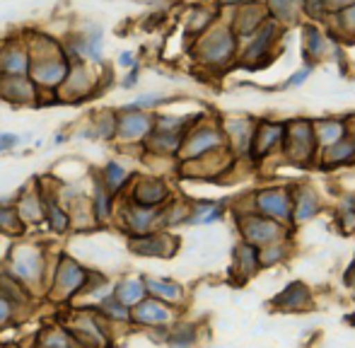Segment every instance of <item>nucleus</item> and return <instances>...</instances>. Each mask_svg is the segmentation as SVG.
Returning <instances> with one entry per match:
<instances>
[{
	"mask_svg": "<svg viewBox=\"0 0 355 348\" xmlns=\"http://www.w3.org/2000/svg\"><path fill=\"white\" fill-rule=\"evenodd\" d=\"M22 37L32 53V68H29L32 82L42 92H58L71 71V58L63 51L61 39L49 37L44 32H29Z\"/></svg>",
	"mask_w": 355,
	"mask_h": 348,
	"instance_id": "obj_1",
	"label": "nucleus"
},
{
	"mask_svg": "<svg viewBox=\"0 0 355 348\" xmlns=\"http://www.w3.org/2000/svg\"><path fill=\"white\" fill-rule=\"evenodd\" d=\"M53 261H56V252H49L39 242L19 240L5 254L3 268L10 276L17 278L19 283H24L34 295L44 297L53 271Z\"/></svg>",
	"mask_w": 355,
	"mask_h": 348,
	"instance_id": "obj_2",
	"label": "nucleus"
},
{
	"mask_svg": "<svg viewBox=\"0 0 355 348\" xmlns=\"http://www.w3.org/2000/svg\"><path fill=\"white\" fill-rule=\"evenodd\" d=\"M239 53V39L230 29L227 22H215L211 29L201 37L191 39V56L198 66L206 71H227L232 63H237Z\"/></svg>",
	"mask_w": 355,
	"mask_h": 348,
	"instance_id": "obj_3",
	"label": "nucleus"
},
{
	"mask_svg": "<svg viewBox=\"0 0 355 348\" xmlns=\"http://www.w3.org/2000/svg\"><path fill=\"white\" fill-rule=\"evenodd\" d=\"M87 276L89 266H85L68 252H56V261H53V271L44 297L53 305H71L78 297H83Z\"/></svg>",
	"mask_w": 355,
	"mask_h": 348,
	"instance_id": "obj_4",
	"label": "nucleus"
},
{
	"mask_svg": "<svg viewBox=\"0 0 355 348\" xmlns=\"http://www.w3.org/2000/svg\"><path fill=\"white\" fill-rule=\"evenodd\" d=\"M63 327L73 334L83 348H114L116 339H114V327L107 320L97 315L92 305H80L66 310V315L58 317Z\"/></svg>",
	"mask_w": 355,
	"mask_h": 348,
	"instance_id": "obj_5",
	"label": "nucleus"
},
{
	"mask_svg": "<svg viewBox=\"0 0 355 348\" xmlns=\"http://www.w3.org/2000/svg\"><path fill=\"white\" fill-rule=\"evenodd\" d=\"M104 82H112V68L107 63L94 66L87 61L71 63L68 78L58 87V102L61 104H80L104 92Z\"/></svg>",
	"mask_w": 355,
	"mask_h": 348,
	"instance_id": "obj_6",
	"label": "nucleus"
},
{
	"mask_svg": "<svg viewBox=\"0 0 355 348\" xmlns=\"http://www.w3.org/2000/svg\"><path fill=\"white\" fill-rule=\"evenodd\" d=\"M281 153L285 160L300 167H312L317 165L319 146L314 138L312 119H293L285 121V136L281 143Z\"/></svg>",
	"mask_w": 355,
	"mask_h": 348,
	"instance_id": "obj_7",
	"label": "nucleus"
},
{
	"mask_svg": "<svg viewBox=\"0 0 355 348\" xmlns=\"http://www.w3.org/2000/svg\"><path fill=\"white\" fill-rule=\"evenodd\" d=\"M225 146H227V141H225L220 121L201 114V119L184 133L182 148H179V153H177V162L198 160V157L208 155V153H213V150H220V148H225Z\"/></svg>",
	"mask_w": 355,
	"mask_h": 348,
	"instance_id": "obj_8",
	"label": "nucleus"
},
{
	"mask_svg": "<svg viewBox=\"0 0 355 348\" xmlns=\"http://www.w3.org/2000/svg\"><path fill=\"white\" fill-rule=\"evenodd\" d=\"M237 227H239L242 240L254 247H263V245H271V242L288 240L290 237L288 225L273 220V218L261 216V213H257V211L237 213Z\"/></svg>",
	"mask_w": 355,
	"mask_h": 348,
	"instance_id": "obj_9",
	"label": "nucleus"
},
{
	"mask_svg": "<svg viewBox=\"0 0 355 348\" xmlns=\"http://www.w3.org/2000/svg\"><path fill=\"white\" fill-rule=\"evenodd\" d=\"M283 27L273 19H266L252 37H247L244 42H239V53H237V63L247 68H257L271 56L273 46H276L278 37H281Z\"/></svg>",
	"mask_w": 355,
	"mask_h": 348,
	"instance_id": "obj_10",
	"label": "nucleus"
},
{
	"mask_svg": "<svg viewBox=\"0 0 355 348\" xmlns=\"http://www.w3.org/2000/svg\"><path fill=\"white\" fill-rule=\"evenodd\" d=\"M119 227H121L123 235H143V232L157 230L162 225V208H150L141 206V203H133L128 198H119L116 206V218H114Z\"/></svg>",
	"mask_w": 355,
	"mask_h": 348,
	"instance_id": "obj_11",
	"label": "nucleus"
},
{
	"mask_svg": "<svg viewBox=\"0 0 355 348\" xmlns=\"http://www.w3.org/2000/svg\"><path fill=\"white\" fill-rule=\"evenodd\" d=\"M126 247L131 254L148 256V259H172L179 252V237L167 227L143 232V235H128Z\"/></svg>",
	"mask_w": 355,
	"mask_h": 348,
	"instance_id": "obj_12",
	"label": "nucleus"
},
{
	"mask_svg": "<svg viewBox=\"0 0 355 348\" xmlns=\"http://www.w3.org/2000/svg\"><path fill=\"white\" fill-rule=\"evenodd\" d=\"M155 128L153 112H138V109L116 107V138L119 148H141V143Z\"/></svg>",
	"mask_w": 355,
	"mask_h": 348,
	"instance_id": "obj_13",
	"label": "nucleus"
},
{
	"mask_svg": "<svg viewBox=\"0 0 355 348\" xmlns=\"http://www.w3.org/2000/svg\"><path fill=\"white\" fill-rule=\"evenodd\" d=\"M121 198H128L133 203L150 208H162L164 203H169L174 198L172 186L167 184V179L159 174H133L131 184H128L126 193Z\"/></svg>",
	"mask_w": 355,
	"mask_h": 348,
	"instance_id": "obj_14",
	"label": "nucleus"
},
{
	"mask_svg": "<svg viewBox=\"0 0 355 348\" xmlns=\"http://www.w3.org/2000/svg\"><path fill=\"white\" fill-rule=\"evenodd\" d=\"M252 206L261 216L293 227V186L259 189L257 193H252Z\"/></svg>",
	"mask_w": 355,
	"mask_h": 348,
	"instance_id": "obj_15",
	"label": "nucleus"
},
{
	"mask_svg": "<svg viewBox=\"0 0 355 348\" xmlns=\"http://www.w3.org/2000/svg\"><path fill=\"white\" fill-rule=\"evenodd\" d=\"M179 320V307H172L157 297H143L138 305L131 307V327L150 329V327H169Z\"/></svg>",
	"mask_w": 355,
	"mask_h": 348,
	"instance_id": "obj_16",
	"label": "nucleus"
},
{
	"mask_svg": "<svg viewBox=\"0 0 355 348\" xmlns=\"http://www.w3.org/2000/svg\"><path fill=\"white\" fill-rule=\"evenodd\" d=\"M32 53L24 37L0 39V73L3 76H29Z\"/></svg>",
	"mask_w": 355,
	"mask_h": 348,
	"instance_id": "obj_17",
	"label": "nucleus"
},
{
	"mask_svg": "<svg viewBox=\"0 0 355 348\" xmlns=\"http://www.w3.org/2000/svg\"><path fill=\"white\" fill-rule=\"evenodd\" d=\"M285 136V121H273V119H263L257 121L252 138V148H249V155L252 160H261L268 157L273 150H281V143Z\"/></svg>",
	"mask_w": 355,
	"mask_h": 348,
	"instance_id": "obj_18",
	"label": "nucleus"
},
{
	"mask_svg": "<svg viewBox=\"0 0 355 348\" xmlns=\"http://www.w3.org/2000/svg\"><path fill=\"white\" fill-rule=\"evenodd\" d=\"M220 128H223L225 141H227V148L232 150V155L247 157L249 148H252L257 121L249 116H230V119H223V121H220Z\"/></svg>",
	"mask_w": 355,
	"mask_h": 348,
	"instance_id": "obj_19",
	"label": "nucleus"
},
{
	"mask_svg": "<svg viewBox=\"0 0 355 348\" xmlns=\"http://www.w3.org/2000/svg\"><path fill=\"white\" fill-rule=\"evenodd\" d=\"M0 99L12 107H39V87L29 76H3Z\"/></svg>",
	"mask_w": 355,
	"mask_h": 348,
	"instance_id": "obj_20",
	"label": "nucleus"
},
{
	"mask_svg": "<svg viewBox=\"0 0 355 348\" xmlns=\"http://www.w3.org/2000/svg\"><path fill=\"white\" fill-rule=\"evenodd\" d=\"M266 19H268L266 5H263V0H259V3H247V5L232 8V19H230L227 24H230V29L237 34L239 42H244V39L252 37Z\"/></svg>",
	"mask_w": 355,
	"mask_h": 348,
	"instance_id": "obj_21",
	"label": "nucleus"
},
{
	"mask_svg": "<svg viewBox=\"0 0 355 348\" xmlns=\"http://www.w3.org/2000/svg\"><path fill=\"white\" fill-rule=\"evenodd\" d=\"M89 206H92V216L94 220H97L99 227L109 225V223H114V218H116V206H119V198L114 196L112 191H109L107 186H104L102 182H99V177L94 174H89Z\"/></svg>",
	"mask_w": 355,
	"mask_h": 348,
	"instance_id": "obj_22",
	"label": "nucleus"
},
{
	"mask_svg": "<svg viewBox=\"0 0 355 348\" xmlns=\"http://www.w3.org/2000/svg\"><path fill=\"white\" fill-rule=\"evenodd\" d=\"M15 211H17V216L22 218L27 230L34 225H42L44 201H42V189H39L37 179H32V182L17 193V198H15Z\"/></svg>",
	"mask_w": 355,
	"mask_h": 348,
	"instance_id": "obj_23",
	"label": "nucleus"
},
{
	"mask_svg": "<svg viewBox=\"0 0 355 348\" xmlns=\"http://www.w3.org/2000/svg\"><path fill=\"white\" fill-rule=\"evenodd\" d=\"M336 46L334 44V37L322 32L317 22H309L302 27V56H304V63H312L317 66L319 61L329 56V51Z\"/></svg>",
	"mask_w": 355,
	"mask_h": 348,
	"instance_id": "obj_24",
	"label": "nucleus"
},
{
	"mask_svg": "<svg viewBox=\"0 0 355 348\" xmlns=\"http://www.w3.org/2000/svg\"><path fill=\"white\" fill-rule=\"evenodd\" d=\"M322 213V196L307 184L293 186V225H304Z\"/></svg>",
	"mask_w": 355,
	"mask_h": 348,
	"instance_id": "obj_25",
	"label": "nucleus"
},
{
	"mask_svg": "<svg viewBox=\"0 0 355 348\" xmlns=\"http://www.w3.org/2000/svg\"><path fill=\"white\" fill-rule=\"evenodd\" d=\"M271 305L281 312H307L312 310L314 300L309 288L302 281H293L290 286H285V290H281L273 297Z\"/></svg>",
	"mask_w": 355,
	"mask_h": 348,
	"instance_id": "obj_26",
	"label": "nucleus"
},
{
	"mask_svg": "<svg viewBox=\"0 0 355 348\" xmlns=\"http://www.w3.org/2000/svg\"><path fill=\"white\" fill-rule=\"evenodd\" d=\"M94 174H97L99 182H102L104 186H107L109 191L114 193V196L121 198L123 193H126L128 184H131V179H133V174H136V172L128 170V167L123 165L121 160L112 157V160L102 162V167H97V170H94Z\"/></svg>",
	"mask_w": 355,
	"mask_h": 348,
	"instance_id": "obj_27",
	"label": "nucleus"
},
{
	"mask_svg": "<svg viewBox=\"0 0 355 348\" xmlns=\"http://www.w3.org/2000/svg\"><path fill=\"white\" fill-rule=\"evenodd\" d=\"M0 295L8 302H12L19 312H29L39 302V295H34L24 283H19L15 276H10L3 266H0Z\"/></svg>",
	"mask_w": 355,
	"mask_h": 348,
	"instance_id": "obj_28",
	"label": "nucleus"
},
{
	"mask_svg": "<svg viewBox=\"0 0 355 348\" xmlns=\"http://www.w3.org/2000/svg\"><path fill=\"white\" fill-rule=\"evenodd\" d=\"M145 290L150 297H157V300L167 302L172 307H184L187 302V290H184L182 283L172 281V278H157V276H143Z\"/></svg>",
	"mask_w": 355,
	"mask_h": 348,
	"instance_id": "obj_29",
	"label": "nucleus"
},
{
	"mask_svg": "<svg viewBox=\"0 0 355 348\" xmlns=\"http://www.w3.org/2000/svg\"><path fill=\"white\" fill-rule=\"evenodd\" d=\"M355 162V136H346L338 143L329 148H322L317 157V165L324 170H336V167H346Z\"/></svg>",
	"mask_w": 355,
	"mask_h": 348,
	"instance_id": "obj_30",
	"label": "nucleus"
},
{
	"mask_svg": "<svg viewBox=\"0 0 355 348\" xmlns=\"http://www.w3.org/2000/svg\"><path fill=\"white\" fill-rule=\"evenodd\" d=\"M29 348H83L73 339V334L61 324V322H49L34 334Z\"/></svg>",
	"mask_w": 355,
	"mask_h": 348,
	"instance_id": "obj_31",
	"label": "nucleus"
},
{
	"mask_svg": "<svg viewBox=\"0 0 355 348\" xmlns=\"http://www.w3.org/2000/svg\"><path fill=\"white\" fill-rule=\"evenodd\" d=\"M312 128H314V138H317L319 150L334 146V143H338L341 138L351 136V133H348V121L341 116L312 119Z\"/></svg>",
	"mask_w": 355,
	"mask_h": 348,
	"instance_id": "obj_32",
	"label": "nucleus"
},
{
	"mask_svg": "<svg viewBox=\"0 0 355 348\" xmlns=\"http://www.w3.org/2000/svg\"><path fill=\"white\" fill-rule=\"evenodd\" d=\"M92 307L97 310V315L102 320H107L112 327H131V307H126L112 290L107 295H102L97 302H92Z\"/></svg>",
	"mask_w": 355,
	"mask_h": 348,
	"instance_id": "obj_33",
	"label": "nucleus"
},
{
	"mask_svg": "<svg viewBox=\"0 0 355 348\" xmlns=\"http://www.w3.org/2000/svg\"><path fill=\"white\" fill-rule=\"evenodd\" d=\"M78 32L85 39V61L94 63V66H102L104 61V27L99 22H83L78 27Z\"/></svg>",
	"mask_w": 355,
	"mask_h": 348,
	"instance_id": "obj_34",
	"label": "nucleus"
},
{
	"mask_svg": "<svg viewBox=\"0 0 355 348\" xmlns=\"http://www.w3.org/2000/svg\"><path fill=\"white\" fill-rule=\"evenodd\" d=\"M85 126L92 133V141L114 143V138H116V109H97L94 114H89Z\"/></svg>",
	"mask_w": 355,
	"mask_h": 348,
	"instance_id": "obj_35",
	"label": "nucleus"
},
{
	"mask_svg": "<svg viewBox=\"0 0 355 348\" xmlns=\"http://www.w3.org/2000/svg\"><path fill=\"white\" fill-rule=\"evenodd\" d=\"M227 213L223 201H193L189 203V218L187 225H213V223H220Z\"/></svg>",
	"mask_w": 355,
	"mask_h": 348,
	"instance_id": "obj_36",
	"label": "nucleus"
},
{
	"mask_svg": "<svg viewBox=\"0 0 355 348\" xmlns=\"http://www.w3.org/2000/svg\"><path fill=\"white\" fill-rule=\"evenodd\" d=\"M232 271L239 273V276L247 281V278L257 276L261 271V263H259V247L249 245V242H239L237 250H234V263Z\"/></svg>",
	"mask_w": 355,
	"mask_h": 348,
	"instance_id": "obj_37",
	"label": "nucleus"
},
{
	"mask_svg": "<svg viewBox=\"0 0 355 348\" xmlns=\"http://www.w3.org/2000/svg\"><path fill=\"white\" fill-rule=\"evenodd\" d=\"M218 22V10L206 8V5H196V8L189 10V15L184 17V27H187V34L191 39L201 37L206 29H211L213 24Z\"/></svg>",
	"mask_w": 355,
	"mask_h": 348,
	"instance_id": "obj_38",
	"label": "nucleus"
},
{
	"mask_svg": "<svg viewBox=\"0 0 355 348\" xmlns=\"http://www.w3.org/2000/svg\"><path fill=\"white\" fill-rule=\"evenodd\" d=\"M112 293L126 307L138 305V302H141L143 297H148V290H145L143 276H126V278H121V281L114 283V286H112Z\"/></svg>",
	"mask_w": 355,
	"mask_h": 348,
	"instance_id": "obj_39",
	"label": "nucleus"
},
{
	"mask_svg": "<svg viewBox=\"0 0 355 348\" xmlns=\"http://www.w3.org/2000/svg\"><path fill=\"white\" fill-rule=\"evenodd\" d=\"M0 235L12 237V240H19V237L27 235V225L15 211V203L0 201Z\"/></svg>",
	"mask_w": 355,
	"mask_h": 348,
	"instance_id": "obj_40",
	"label": "nucleus"
},
{
	"mask_svg": "<svg viewBox=\"0 0 355 348\" xmlns=\"http://www.w3.org/2000/svg\"><path fill=\"white\" fill-rule=\"evenodd\" d=\"M198 341V329L196 324H189V322H174L167 331V344L169 348H193Z\"/></svg>",
	"mask_w": 355,
	"mask_h": 348,
	"instance_id": "obj_41",
	"label": "nucleus"
},
{
	"mask_svg": "<svg viewBox=\"0 0 355 348\" xmlns=\"http://www.w3.org/2000/svg\"><path fill=\"white\" fill-rule=\"evenodd\" d=\"M263 5H266L268 19L278 22L281 27L293 24L300 17V5L295 0H263Z\"/></svg>",
	"mask_w": 355,
	"mask_h": 348,
	"instance_id": "obj_42",
	"label": "nucleus"
},
{
	"mask_svg": "<svg viewBox=\"0 0 355 348\" xmlns=\"http://www.w3.org/2000/svg\"><path fill=\"white\" fill-rule=\"evenodd\" d=\"M288 254H290V237L288 240H278L271 242V245L259 247V263H261V268L278 266V263L288 259Z\"/></svg>",
	"mask_w": 355,
	"mask_h": 348,
	"instance_id": "obj_43",
	"label": "nucleus"
},
{
	"mask_svg": "<svg viewBox=\"0 0 355 348\" xmlns=\"http://www.w3.org/2000/svg\"><path fill=\"white\" fill-rule=\"evenodd\" d=\"M174 97H167L164 92H143L138 94L136 99H131V102L121 104L123 109H138V112H159V109L164 107V104H169Z\"/></svg>",
	"mask_w": 355,
	"mask_h": 348,
	"instance_id": "obj_44",
	"label": "nucleus"
},
{
	"mask_svg": "<svg viewBox=\"0 0 355 348\" xmlns=\"http://www.w3.org/2000/svg\"><path fill=\"white\" fill-rule=\"evenodd\" d=\"M329 17H334V27H336L338 37L355 39V3L343 10H338V12L329 15Z\"/></svg>",
	"mask_w": 355,
	"mask_h": 348,
	"instance_id": "obj_45",
	"label": "nucleus"
},
{
	"mask_svg": "<svg viewBox=\"0 0 355 348\" xmlns=\"http://www.w3.org/2000/svg\"><path fill=\"white\" fill-rule=\"evenodd\" d=\"M24 317L19 315V310L12 305V302H8L3 295H0V329H8V327H15L19 324Z\"/></svg>",
	"mask_w": 355,
	"mask_h": 348,
	"instance_id": "obj_46",
	"label": "nucleus"
},
{
	"mask_svg": "<svg viewBox=\"0 0 355 348\" xmlns=\"http://www.w3.org/2000/svg\"><path fill=\"white\" fill-rule=\"evenodd\" d=\"M27 133H12V131H0V155H5V153H12L17 150L22 143H27Z\"/></svg>",
	"mask_w": 355,
	"mask_h": 348,
	"instance_id": "obj_47",
	"label": "nucleus"
},
{
	"mask_svg": "<svg viewBox=\"0 0 355 348\" xmlns=\"http://www.w3.org/2000/svg\"><path fill=\"white\" fill-rule=\"evenodd\" d=\"M338 218H341V225L346 230L355 227V196H346L338 203Z\"/></svg>",
	"mask_w": 355,
	"mask_h": 348,
	"instance_id": "obj_48",
	"label": "nucleus"
},
{
	"mask_svg": "<svg viewBox=\"0 0 355 348\" xmlns=\"http://www.w3.org/2000/svg\"><path fill=\"white\" fill-rule=\"evenodd\" d=\"M314 73V66L312 63H304L302 68H297V71L290 76V80L285 82V87H300V85H304V82L309 80V76Z\"/></svg>",
	"mask_w": 355,
	"mask_h": 348,
	"instance_id": "obj_49",
	"label": "nucleus"
},
{
	"mask_svg": "<svg viewBox=\"0 0 355 348\" xmlns=\"http://www.w3.org/2000/svg\"><path fill=\"white\" fill-rule=\"evenodd\" d=\"M138 82H141V63L133 68H128L126 73H123V78L119 80V87L121 89H136Z\"/></svg>",
	"mask_w": 355,
	"mask_h": 348,
	"instance_id": "obj_50",
	"label": "nucleus"
},
{
	"mask_svg": "<svg viewBox=\"0 0 355 348\" xmlns=\"http://www.w3.org/2000/svg\"><path fill=\"white\" fill-rule=\"evenodd\" d=\"M138 63H141V58H138V53L131 51V49H126V51H121L116 56V66L121 68V71H128V68L138 66Z\"/></svg>",
	"mask_w": 355,
	"mask_h": 348,
	"instance_id": "obj_51",
	"label": "nucleus"
},
{
	"mask_svg": "<svg viewBox=\"0 0 355 348\" xmlns=\"http://www.w3.org/2000/svg\"><path fill=\"white\" fill-rule=\"evenodd\" d=\"M355 0H324V8H327V17L334 12H338V10L348 8V5H353Z\"/></svg>",
	"mask_w": 355,
	"mask_h": 348,
	"instance_id": "obj_52",
	"label": "nucleus"
},
{
	"mask_svg": "<svg viewBox=\"0 0 355 348\" xmlns=\"http://www.w3.org/2000/svg\"><path fill=\"white\" fill-rule=\"evenodd\" d=\"M247 3H259V0H220V5H225V8H237V5H247Z\"/></svg>",
	"mask_w": 355,
	"mask_h": 348,
	"instance_id": "obj_53",
	"label": "nucleus"
},
{
	"mask_svg": "<svg viewBox=\"0 0 355 348\" xmlns=\"http://www.w3.org/2000/svg\"><path fill=\"white\" fill-rule=\"evenodd\" d=\"M66 141H68V133L66 131H58L56 138H53V143H56V146H61V143H66Z\"/></svg>",
	"mask_w": 355,
	"mask_h": 348,
	"instance_id": "obj_54",
	"label": "nucleus"
},
{
	"mask_svg": "<svg viewBox=\"0 0 355 348\" xmlns=\"http://www.w3.org/2000/svg\"><path fill=\"white\" fill-rule=\"evenodd\" d=\"M0 348H22L19 344H5V346H0Z\"/></svg>",
	"mask_w": 355,
	"mask_h": 348,
	"instance_id": "obj_55",
	"label": "nucleus"
},
{
	"mask_svg": "<svg viewBox=\"0 0 355 348\" xmlns=\"http://www.w3.org/2000/svg\"><path fill=\"white\" fill-rule=\"evenodd\" d=\"M295 3H297V5H300V0H295Z\"/></svg>",
	"mask_w": 355,
	"mask_h": 348,
	"instance_id": "obj_56",
	"label": "nucleus"
},
{
	"mask_svg": "<svg viewBox=\"0 0 355 348\" xmlns=\"http://www.w3.org/2000/svg\"><path fill=\"white\" fill-rule=\"evenodd\" d=\"M0 78H3V73H0Z\"/></svg>",
	"mask_w": 355,
	"mask_h": 348,
	"instance_id": "obj_57",
	"label": "nucleus"
},
{
	"mask_svg": "<svg viewBox=\"0 0 355 348\" xmlns=\"http://www.w3.org/2000/svg\"><path fill=\"white\" fill-rule=\"evenodd\" d=\"M27 348H29V346H27Z\"/></svg>",
	"mask_w": 355,
	"mask_h": 348,
	"instance_id": "obj_58",
	"label": "nucleus"
}]
</instances>
